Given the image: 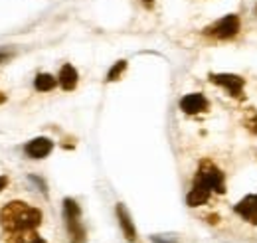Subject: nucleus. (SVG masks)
<instances>
[{
    "label": "nucleus",
    "mask_w": 257,
    "mask_h": 243,
    "mask_svg": "<svg viewBox=\"0 0 257 243\" xmlns=\"http://www.w3.org/2000/svg\"><path fill=\"white\" fill-rule=\"evenodd\" d=\"M151 241L153 243H178V239L174 235H161V233H155L151 235Z\"/></svg>",
    "instance_id": "15"
},
{
    "label": "nucleus",
    "mask_w": 257,
    "mask_h": 243,
    "mask_svg": "<svg viewBox=\"0 0 257 243\" xmlns=\"http://www.w3.org/2000/svg\"><path fill=\"white\" fill-rule=\"evenodd\" d=\"M143 2H145V4H153L155 0H143Z\"/></svg>",
    "instance_id": "21"
},
{
    "label": "nucleus",
    "mask_w": 257,
    "mask_h": 243,
    "mask_svg": "<svg viewBox=\"0 0 257 243\" xmlns=\"http://www.w3.org/2000/svg\"><path fill=\"white\" fill-rule=\"evenodd\" d=\"M208 81L227 93L235 101L245 99V79L237 73H208Z\"/></svg>",
    "instance_id": "5"
},
{
    "label": "nucleus",
    "mask_w": 257,
    "mask_h": 243,
    "mask_svg": "<svg viewBox=\"0 0 257 243\" xmlns=\"http://www.w3.org/2000/svg\"><path fill=\"white\" fill-rule=\"evenodd\" d=\"M6 243H46V239L40 237L36 229H30L20 233H6Z\"/></svg>",
    "instance_id": "12"
},
{
    "label": "nucleus",
    "mask_w": 257,
    "mask_h": 243,
    "mask_svg": "<svg viewBox=\"0 0 257 243\" xmlns=\"http://www.w3.org/2000/svg\"><path fill=\"white\" fill-rule=\"evenodd\" d=\"M194 184L206 188L212 194H220L224 196L227 186H225V174L222 172V168L212 160V158H202L194 176Z\"/></svg>",
    "instance_id": "2"
},
{
    "label": "nucleus",
    "mask_w": 257,
    "mask_h": 243,
    "mask_svg": "<svg viewBox=\"0 0 257 243\" xmlns=\"http://www.w3.org/2000/svg\"><path fill=\"white\" fill-rule=\"evenodd\" d=\"M8 186V176H0V192Z\"/></svg>",
    "instance_id": "18"
},
{
    "label": "nucleus",
    "mask_w": 257,
    "mask_h": 243,
    "mask_svg": "<svg viewBox=\"0 0 257 243\" xmlns=\"http://www.w3.org/2000/svg\"><path fill=\"white\" fill-rule=\"evenodd\" d=\"M77 81H79V73L77 69L71 65V63H65L62 65L60 73H58V83L64 91H73L77 87Z\"/></svg>",
    "instance_id": "10"
},
{
    "label": "nucleus",
    "mask_w": 257,
    "mask_h": 243,
    "mask_svg": "<svg viewBox=\"0 0 257 243\" xmlns=\"http://www.w3.org/2000/svg\"><path fill=\"white\" fill-rule=\"evenodd\" d=\"M180 111L186 115H200L210 111V101L204 93H188L180 99Z\"/></svg>",
    "instance_id": "6"
},
{
    "label": "nucleus",
    "mask_w": 257,
    "mask_h": 243,
    "mask_svg": "<svg viewBox=\"0 0 257 243\" xmlns=\"http://www.w3.org/2000/svg\"><path fill=\"white\" fill-rule=\"evenodd\" d=\"M115 213H117V219H119V225H121V231L125 235V239L128 243H135L137 241V227L133 223V217L128 213L127 206L125 204H117L115 208Z\"/></svg>",
    "instance_id": "9"
},
{
    "label": "nucleus",
    "mask_w": 257,
    "mask_h": 243,
    "mask_svg": "<svg viewBox=\"0 0 257 243\" xmlns=\"http://www.w3.org/2000/svg\"><path fill=\"white\" fill-rule=\"evenodd\" d=\"M42 219H44L42 210L34 208L26 202H20V200L8 202L0 210V225L6 233H20V231L38 229Z\"/></svg>",
    "instance_id": "1"
},
{
    "label": "nucleus",
    "mask_w": 257,
    "mask_h": 243,
    "mask_svg": "<svg viewBox=\"0 0 257 243\" xmlns=\"http://www.w3.org/2000/svg\"><path fill=\"white\" fill-rule=\"evenodd\" d=\"M30 182L36 184V186L40 188V192H44V194H48V184H46V180H42L40 176H36V174H30Z\"/></svg>",
    "instance_id": "16"
},
{
    "label": "nucleus",
    "mask_w": 257,
    "mask_h": 243,
    "mask_svg": "<svg viewBox=\"0 0 257 243\" xmlns=\"http://www.w3.org/2000/svg\"><path fill=\"white\" fill-rule=\"evenodd\" d=\"M64 219L71 243H85L87 231L81 223V208L73 198H64Z\"/></svg>",
    "instance_id": "3"
},
{
    "label": "nucleus",
    "mask_w": 257,
    "mask_h": 243,
    "mask_svg": "<svg viewBox=\"0 0 257 243\" xmlns=\"http://www.w3.org/2000/svg\"><path fill=\"white\" fill-rule=\"evenodd\" d=\"M56 85H60V83H58V77H54V75H50V73H38L36 79H34V87H36V91H40V93L54 91Z\"/></svg>",
    "instance_id": "13"
},
{
    "label": "nucleus",
    "mask_w": 257,
    "mask_h": 243,
    "mask_svg": "<svg viewBox=\"0 0 257 243\" xmlns=\"http://www.w3.org/2000/svg\"><path fill=\"white\" fill-rule=\"evenodd\" d=\"M8 58H10V54H6V52H0V63H2V61H6Z\"/></svg>",
    "instance_id": "19"
},
{
    "label": "nucleus",
    "mask_w": 257,
    "mask_h": 243,
    "mask_svg": "<svg viewBox=\"0 0 257 243\" xmlns=\"http://www.w3.org/2000/svg\"><path fill=\"white\" fill-rule=\"evenodd\" d=\"M255 14H257V4H255Z\"/></svg>",
    "instance_id": "22"
},
{
    "label": "nucleus",
    "mask_w": 257,
    "mask_h": 243,
    "mask_svg": "<svg viewBox=\"0 0 257 243\" xmlns=\"http://www.w3.org/2000/svg\"><path fill=\"white\" fill-rule=\"evenodd\" d=\"M54 151V143L48 139V137H38V139H32L30 143H26L24 147V152L34 158V160H42L46 156H50Z\"/></svg>",
    "instance_id": "8"
},
{
    "label": "nucleus",
    "mask_w": 257,
    "mask_h": 243,
    "mask_svg": "<svg viewBox=\"0 0 257 243\" xmlns=\"http://www.w3.org/2000/svg\"><path fill=\"white\" fill-rule=\"evenodd\" d=\"M233 212L237 213L243 221L257 225V194H249L245 198H241L235 206H233Z\"/></svg>",
    "instance_id": "7"
},
{
    "label": "nucleus",
    "mask_w": 257,
    "mask_h": 243,
    "mask_svg": "<svg viewBox=\"0 0 257 243\" xmlns=\"http://www.w3.org/2000/svg\"><path fill=\"white\" fill-rule=\"evenodd\" d=\"M210 198H212V192H208L206 188H202L198 184H192V190L186 196V204H188V208H200V206L208 204Z\"/></svg>",
    "instance_id": "11"
},
{
    "label": "nucleus",
    "mask_w": 257,
    "mask_h": 243,
    "mask_svg": "<svg viewBox=\"0 0 257 243\" xmlns=\"http://www.w3.org/2000/svg\"><path fill=\"white\" fill-rule=\"evenodd\" d=\"M241 30V18L237 14H225L220 20L212 22L210 26L204 28V36L214 38V40H233Z\"/></svg>",
    "instance_id": "4"
},
{
    "label": "nucleus",
    "mask_w": 257,
    "mask_h": 243,
    "mask_svg": "<svg viewBox=\"0 0 257 243\" xmlns=\"http://www.w3.org/2000/svg\"><path fill=\"white\" fill-rule=\"evenodd\" d=\"M125 69H127V60H119L113 63V67L109 69V73H107V79L105 81H117V79H121V75L125 73Z\"/></svg>",
    "instance_id": "14"
},
{
    "label": "nucleus",
    "mask_w": 257,
    "mask_h": 243,
    "mask_svg": "<svg viewBox=\"0 0 257 243\" xmlns=\"http://www.w3.org/2000/svg\"><path fill=\"white\" fill-rule=\"evenodd\" d=\"M245 129H247V131H251L253 135H257V113H253L251 117H247V121H245Z\"/></svg>",
    "instance_id": "17"
},
{
    "label": "nucleus",
    "mask_w": 257,
    "mask_h": 243,
    "mask_svg": "<svg viewBox=\"0 0 257 243\" xmlns=\"http://www.w3.org/2000/svg\"><path fill=\"white\" fill-rule=\"evenodd\" d=\"M4 101H6V95H4V93H0V105H2Z\"/></svg>",
    "instance_id": "20"
}]
</instances>
